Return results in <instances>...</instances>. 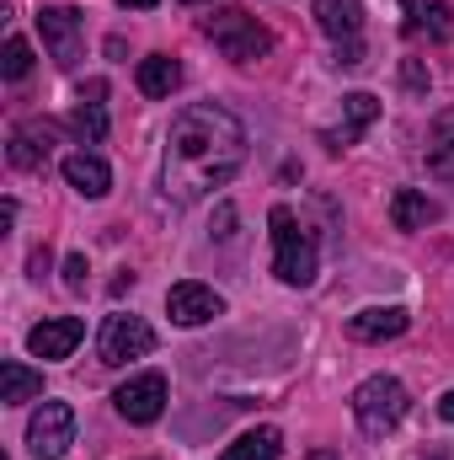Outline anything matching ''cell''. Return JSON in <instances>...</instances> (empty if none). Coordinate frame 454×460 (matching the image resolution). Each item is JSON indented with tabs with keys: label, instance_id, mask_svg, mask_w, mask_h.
<instances>
[{
	"label": "cell",
	"instance_id": "6da1fadb",
	"mask_svg": "<svg viewBox=\"0 0 454 460\" xmlns=\"http://www.w3.org/2000/svg\"><path fill=\"white\" fill-rule=\"evenodd\" d=\"M246 166V123L220 102H193L171 118L161 182L177 204H198Z\"/></svg>",
	"mask_w": 454,
	"mask_h": 460
},
{
	"label": "cell",
	"instance_id": "7a4b0ae2",
	"mask_svg": "<svg viewBox=\"0 0 454 460\" xmlns=\"http://www.w3.org/2000/svg\"><path fill=\"white\" fill-rule=\"evenodd\" d=\"M267 226H273V273H278L284 284H294V289L316 284L321 252H316V235L294 220V209H289V204H273Z\"/></svg>",
	"mask_w": 454,
	"mask_h": 460
},
{
	"label": "cell",
	"instance_id": "3957f363",
	"mask_svg": "<svg viewBox=\"0 0 454 460\" xmlns=\"http://www.w3.org/2000/svg\"><path fill=\"white\" fill-rule=\"evenodd\" d=\"M406 407H412V396H406V385H401L396 375H369V380L353 391V418H358V429H363L369 439L390 434V429L406 418Z\"/></svg>",
	"mask_w": 454,
	"mask_h": 460
},
{
	"label": "cell",
	"instance_id": "277c9868",
	"mask_svg": "<svg viewBox=\"0 0 454 460\" xmlns=\"http://www.w3.org/2000/svg\"><path fill=\"white\" fill-rule=\"evenodd\" d=\"M204 32L214 38V49H220L225 59H235V65H257V59L273 49V32H267L257 16H246V11H220V16H209Z\"/></svg>",
	"mask_w": 454,
	"mask_h": 460
},
{
	"label": "cell",
	"instance_id": "5b68a950",
	"mask_svg": "<svg viewBox=\"0 0 454 460\" xmlns=\"http://www.w3.org/2000/svg\"><path fill=\"white\" fill-rule=\"evenodd\" d=\"M75 445V412L70 402H43L27 423V450L32 460H65V450Z\"/></svg>",
	"mask_w": 454,
	"mask_h": 460
},
{
	"label": "cell",
	"instance_id": "8992f818",
	"mask_svg": "<svg viewBox=\"0 0 454 460\" xmlns=\"http://www.w3.org/2000/svg\"><path fill=\"white\" fill-rule=\"evenodd\" d=\"M155 348V327L144 322V316H108L102 322V338H97V353H102V364H128V358H144Z\"/></svg>",
	"mask_w": 454,
	"mask_h": 460
},
{
	"label": "cell",
	"instance_id": "52a82bcc",
	"mask_svg": "<svg viewBox=\"0 0 454 460\" xmlns=\"http://www.w3.org/2000/svg\"><path fill=\"white\" fill-rule=\"evenodd\" d=\"M166 316L177 327H204V322L225 316V295L209 289V284H198V279H182V284L166 289Z\"/></svg>",
	"mask_w": 454,
	"mask_h": 460
},
{
	"label": "cell",
	"instance_id": "ba28073f",
	"mask_svg": "<svg viewBox=\"0 0 454 460\" xmlns=\"http://www.w3.org/2000/svg\"><path fill=\"white\" fill-rule=\"evenodd\" d=\"M118 412L128 418V423H155L161 412H166V375L161 369H144V375H134L128 385H118Z\"/></svg>",
	"mask_w": 454,
	"mask_h": 460
},
{
	"label": "cell",
	"instance_id": "9c48e42d",
	"mask_svg": "<svg viewBox=\"0 0 454 460\" xmlns=\"http://www.w3.org/2000/svg\"><path fill=\"white\" fill-rule=\"evenodd\" d=\"M81 338H86L81 316H54V322H38V327L27 332V353H32V358H70Z\"/></svg>",
	"mask_w": 454,
	"mask_h": 460
},
{
	"label": "cell",
	"instance_id": "30bf717a",
	"mask_svg": "<svg viewBox=\"0 0 454 460\" xmlns=\"http://www.w3.org/2000/svg\"><path fill=\"white\" fill-rule=\"evenodd\" d=\"M38 27H43V43H48V54H54V65H75L81 59V16L75 11H65V5H54V11H43L38 16Z\"/></svg>",
	"mask_w": 454,
	"mask_h": 460
},
{
	"label": "cell",
	"instance_id": "8fae6325",
	"mask_svg": "<svg viewBox=\"0 0 454 460\" xmlns=\"http://www.w3.org/2000/svg\"><path fill=\"white\" fill-rule=\"evenodd\" d=\"M380 118V102L369 97V92H347L342 97V118H337V128H327L321 139H327V150H347V145H358L363 139V128Z\"/></svg>",
	"mask_w": 454,
	"mask_h": 460
},
{
	"label": "cell",
	"instance_id": "7c38bea8",
	"mask_svg": "<svg viewBox=\"0 0 454 460\" xmlns=\"http://www.w3.org/2000/svg\"><path fill=\"white\" fill-rule=\"evenodd\" d=\"M406 327H412V316H406L401 305H369V311L347 316V338H358V343H390V338H401Z\"/></svg>",
	"mask_w": 454,
	"mask_h": 460
},
{
	"label": "cell",
	"instance_id": "4fadbf2b",
	"mask_svg": "<svg viewBox=\"0 0 454 460\" xmlns=\"http://www.w3.org/2000/svg\"><path fill=\"white\" fill-rule=\"evenodd\" d=\"M65 182H70L81 199H108V188H113V172H108V161H102V155H92V150H75V155H65Z\"/></svg>",
	"mask_w": 454,
	"mask_h": 460
},
{
	"label": "cell",
	"instance_id": "5bb4252c",
	"mask_svg": "<svg viewBox=\"0 0 454 460\" xmlns=\"http://www.w3.org/2000/svg\"><path fill=\"white\" fill-rule=\"evenodd\" d=\"M48 145H54V123H22L11 134V166L22 172H38L48 161Z\"/></svg>",
	"mask_w": 454,
	"mask_h": 460
},
{
	"label": "cell",
	"instance_id": "9a60e30c",
	"mask_svg": "<svg viewBox=\"0 0 454 460\" xmlns=\"http://www.w3.org/2000/svg\"><path fill=\"white\" fill-rule=\"evenodd\" d=\"M316 27L327 32V38H358V27H363V0H316Z\"/></svg>",
	"mask_w": 454,
	"mask_h": 460
},
{
	"label": "cell",
	"instance_id": "2e32d148",
	"mask_svg": "<svg viewBox=\"0 0 454 460\" xmlns=\"http://www.w3.org/2000/svg\"><path fill=\"white\" fill-rule=\"evenodd\" d=\"M428 172L439 182H454V108H444L428 128Z\"/></svg>",
	"mask_w": 454,
	"mask_h": 460
},
{
	"label": "cell",
	"instance_id": "e0dca14e",
	"mask_svg": "<svg viewBox=\"0 0 454 460\" xmlns=\"http://www.w3.org/2000/svg\"><path fill=\"white\" fill-rule=\"evenodd\" d=\"M134 81H139L144 97H171L182 86V65L171 54H150V59H139V75Z\"/></svg>",
	"mask_w": 454,
	"mask_h": 460
},
{
	"label": "cell",
	"instance_id": "ac0fdd59",
	"mask_svg": "<svg viewBox=\"0 0 454 460\" xmlns=\"http://www.w3.org/2000/svg\"><path fill=\"white\" fill-rule=\"evenodd\" d=\"M32 396H43V375L27 369V364H16V358H5V364H0V402H5V407H22V402H32Z\"/></svg>",
	"mask_w": 454,
	"mask_h": 460
},
{
	"label": "cell",
	"instance_id": "d6986e66",
	"mask_svg": "<svg viewBox=\"0 0 454 460\" xmlns=\"http://www.w3.org/2000/svg\"><path fill=\"white\" fill-rule=\"evenodd\" d=\"M278 456H284V434L278 429H251L235 445H225L220 460H278Z\"/></svg>",
	"mask_w": 454,
	"mask_h": 460
},
{
	"label": "cell",
	"instance_id": "ffe728a7",
	"mask_svg": "<svg viewBox=\"0 0 454 460\" xmlns=\"http://www.w3.org/2000/svg\"><path fill=\"white\" fill-rule=\"evenodd\" d=\"M390 220H396V230H423L428 220H439V209H433L417 188H401V193L390 199Z\"/></svg>",
	"mask_w": 454,
	"mask_h": 460
},
{
	"label": "cell",
	"instance_id": "44dd1931",
	"mask_svg": "<svg viewBox=\"0 0 454 460\" xmlns=\"http://www.w3.org/2000/svg\"><path fill=\"white\" fill-rule=\"evenodd\" d=\"M412 16H417L412 27H417V32H428V38H439V43H444V38L454 32L450 0H412Z\"/></svg>",
	"mask_w": 454,
	"mask_h": 460
},
{
	"label": "cell",
	"instance_id": "7402d4cb",
	"mask_svg": "<svg viewBox=\"0 0 454 460\" xmlns=\"http://www.w3.org/2000/svg\"><path fill=\"white\" fill-rule=\"evenodd\" d=\"M70 128L86 139V145H97V139H108V113H102V102H86L81 97V108L70 113Z\"/></svg>",
	"mask_w": 454,
	"mask_h": 460
},
{
	"label": "cell",
	"instance_id": "603a6c76",
	"mask_svg": "<svg viewBox=\"0 0 454 460\" xmlns=\"http://www.w3.org/2000/svg\"><path fill=\"white\" fill-rule=\"evenodd\" d=\"M0 70H5V81H22V75L32 70V43H27V38H5V59H0Z\"/></svg>",
	"mask_w": 454,
	"mask_h": 460
},
{
	"label": "cell",
	"instance_id": "cb8c5ba5",
	"mask_svg": "<svg viewBox=\"0 0 454 460\" xmlns=\"http://www.w3.org/2000/svg\"><path fill=\"white\" fill-rule=\"evenodd\" d=\"M65 284H70V289H86V257H81V252L65 257Z\"/></svg>",
	"mask_w": 454,
	"mask_h": 460
},
{
	"label": "cell",
	"instance_id": "d4e9b609",
	"mask_svg": "<svg viewBox=\"0 0 454 460\" xmlns=\"http://www.w3.org/2000/svg\"><path fill=\"white\" fill-rule=\"evenodd\" d=\"M332 65H347V70H353V65H363V43H358V38L337 43V59H332Z\"/></svg>",
	"mask_w": 454,
	"mask_h": 460
},
{
	"label": "cell",
	"instance_id": "484cf974",
	"mask_svg": "<svg viewBox=\"0 0 454 460\" xmlns=\"http://www.w3.org/2000/svg\"><path fill=\"white\" fill-rule=\"evenodd\" d=\"M401 81H406V92H428V75H423V65H417V59H406V65H401Z\"/></svg>",
	"mask_w": 454,
	"mask_h": 460
},
{
	"label": "cell",
	"instance_id": "4316f807",
	"mask_svg": "<svg viewBox=\"0 0 454 460\" xmlns=\"http://www.w3.org/2000/svg\"><path fill=\"white\" fill-rule=\"evenodd\" d=\"M439 418H444V423H454V391H444V396H439Z\"/></svg>",
	"mask_w": 454,
	"mask_h": 460
},
{
	"label": "cell",
	"instance_id": "83f0119b",
	"mask_svg": "<svg viewBox=\"0 0 454 460\" xmlns=\"http://www.w3.org/2000/svg\"><path fill=\"white\" fill-rule=\"evenodd\" d=\"M118 5H128V11H150V5H161V0H118Z\"/></svg>",
	"mask_w": 454,
	"mask_h": 460
},
{
	"label": "cell",
	"instance_id": "f1b7e54d",
	"mask_svg": "<svg viewBox=\"0 0 454 460\" xmlns=\"http://www.w3.org/2000/svg\"><path fill=\"white\" fill-rule=\"evenodd\" d=\"M417 460H450V450H428V456H417Z\"/></svg>",
	"mask_w": 454,
	"mask_h": 460
},
{
	"label": "cell",
	"instance_id": "f546056e",
	"mask_svg": "<svg viewBox=\"0 0 454 460\" xmlns=\"http://www.w3.org/2000/svg\"><path fill=\"white\" fill-rule=\"evenodd\" d=\"M188 5H204V0H188Z\"/></svg>",
	"mask_w": 454,
	"mask_h": 460
}]
</instances>
